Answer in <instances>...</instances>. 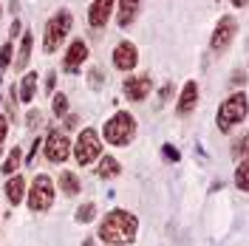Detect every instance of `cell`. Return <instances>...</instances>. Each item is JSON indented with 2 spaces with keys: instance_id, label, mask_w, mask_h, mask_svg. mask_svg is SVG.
<instances>
[{
  "instance_id": "f1b7e54d",
  "label": "cell",
  "mask_w": 249,
  "mask_h": 246,
  "mask_svg": "<svg viewBox=\"0 0 249 246\" xmlns=\"http://www.w3.org/2000/svg\"><path fill=\"white\" fill-rule=\"evenodd\" d=\"M54 85H57V74H54V71H48V77H46V93L54 91Z\"/></svg>"
},
{
  "instance_id": "603a6c76",
  "label": "cell",
  "mask_w": 249,
  "mask_h": 246,
  "mask_svg": "<svg viewBox=\"0 0 249 246\" xmlns=\"http://www.w3.org/2000/svg\"><path fill=\"white\" fill-rule=\"evenodd\" d=\"M65 110H68V99H65V96H62V93H57V96H54V116H65Z\"/></svg>"
},
{
  "instance_id": "484cf974",
  "label": "cell",
  "mask_w": 249,
  "mask_h": 246,
  "mask_svg": "<svg viewBox=\"0 0 249 246\" xmlns=\"http://www.w3.org/2000/svg\"><path fill=\"white\" fill-rule=\"evenodd\" d=\"M161 153H164L167 161H178V150H176L173 144H164V147H161Z\"/></svg>"
},
{
  "instance_id": "4316f807",
  "label": "cell",
  "mask_w": 249,
  "mask_h": 246,
  "mask_svg": "<svg viewBox=\"0 0 249 246\" xmlns=\"http://www.w3.org/2000/svg\"><path fill=\"white\" fill-rule=\"evenodd\" d=\"M244 153H247V136L238 139V144H235V158H244Z\"/></svg>"
},
{
  "instance_id": "ba28073f",
  "label": "cell",
  "mask_w": 249,
  "mask_h": 246,
  "mask_svg": "<svg viewBox=\"0 0 249 246\" xmlns=\"http://www.w3.org/2000/svg\"><path fill=\"white\" fill-rule=\"evenodd\" d=\"M235 31H238V20L235 17H221L218 20L215 31H213V40H210V46L213 51H224V48H230V43L235 40Z\"/></svg>"
},
{
  "instance_id": "d6a6232c",
  "label": "cell",
  "mask_w": 249,
  "mask_h": 246,
  "mask_svg": "<svg viewBox=\"0 0 249 246\" xmlns=\"http://www.w3.org/2000/svg\"><path fill=\"white\" fill-rule=\"evenodd\" d=\"M0 12H3V6H0Z\"/></svg>"
},
{
  "instance_id": "5bb4252c",
  "label": "cell",
  "mask_w": 249,
  "mask_h": 246,
  "mask_svg": "<svg viewBox=\"0 0 249 246\" xmlns=\"http://www.w3.org/2000/svg\"><path fill=\"white\" fill-rule=\"evenodd\" d=\"M139 6H142V0H119V17H116V23L122 29H127L133 23V17L139 15Z\"/></svg>"
},
{
  "instance_id": "d6986e66",
  "label": "cell",
  "mask_w": 249,
  "mask_h": 246,
  "mask_svg": "<svg viewBox=\"0 0 249 246\" xmlns=\"http://www.w3.org/2000/svg\"><path fill=\"white\" fill-rule=\"evenodd\" d=\"M60 190L65 193V195H77L79 193V176H74V173H62L60 176Z\"/></svg>"
},
{
  "instance_id": "ac0fdd59",
  "label": "cell",
  "mask_w": 249,
  "mask_h": 246,
  "mask_svg": "<svg viewBox=\"0 0 249 246\" xmlns=\"http://www.w3.org/2000/svg\"><path fill=\"white\" fill-rule=\"evenodd\" d=\"M34 85H37V74H34V71H29L26 77L20 79V85H17V88H20L17 93H20V99H23L26 105L34 99Z\"/></svg>"
},
{
  "instance_id": "7402d4cb",
  "label": "cell",
  "mask_w": 249,
  "mask_h": 246,
  "mask_svg": "<svg viewBox=\"0 0 249 246\" xmlns=\"http://www.w3.org/2000/svg\"><path fill=\"white\" fill-rule=\"evenodd\" d=\"M247 176H249V164L241 161V164H238V173H235V184H238V190H244V193H247V187H249Z\"/></svg>"
},
{
  "instance_id": "4dcf8cb0",
  "label": "cell",
  "mask_w": 249,
  "mask_h": 246,
  "mask_svg": "<svg viewBox=\"0 0 249 246\" xmlns=\"http://www.w3.org/2000/svg\"><path fill=\"white\" fill-rule=\"evenodd\" d=\"M235 6H238V9H244V6H247V0H232Z\"/></svg>"
},
{
  "instance_id": "7a4b0ae2",
  "label": "cell",
  "mask_w": 249,
  "mask_h": 246,
  "mask_svg": "<svg viewBox=\"0 0 249 246\" xmlns=\"http://www.w3.org/2000/svg\"><path fill=\"white\" fill-rule=\"evenodd\" d=\"M133 136H136V119L127 110H116L108 122H105V127H102V139L108 144H116V147L130 144Z\"/></svg>"
},
{
  "instance_id": "52a82bcc",
  "label": "cell",
  "mask_w": 249,
  "mask_h": 246,
  "mask_svg": "<svg viewBox=\"0 0 249 246\" xmlns=\"http://www.w3.org/2000/svg\"><path fill=\"white\" fill-rule=\"evenodd\" d=\"M43 153H46L48 161L62 164V161L71 156V139L65 136L62 130H48L46 141H43Z\"/></svg>"
},
{
  "instance_id": "cb8c5ba5",
  "label": "cell",
  "mask_w": 249,
  "mask_h": 246,
  "mask_svg": "<svg viewBox=\"0 0 249 246\" xmlns=\"http://www.w3.org/2000/svg\"><path fill=\"white\" fill-rule=\"evenodd\" d=\"M12 65V43H3L0 48V68H9Z\"/></svg>"
},
{
  "instance_id": "f546056e",
  "label": "cell",
  "mask_w": 249,
  "mask_h": 246,
  "mask_svg": "<svg viewBox=\"0 0 249 246\" xmlns=\"http://www.w3.org/2000/svg\"><path fill=\"white\" fill-rule=\"evenodd\" d=\"M9 136V119H3L0 116V144H3V139Z\"/></svg>"
},
{
  "instance_id": "9c48e42d",
  "label": "cell",
  "mask_w": 249,
  "mask_h": 246,
  "mask_svg": "<svg viewBox=\"0 0 249 246\" xmlns=\"http://www.w3.org/2000/svg\"><path fill=\"white\" fill-rule=\"evenodd\" d=\"M136 62H139V51H136V46H133L130 40H122L119 46L113 48V65H116L119 71L136 68Z\"/></svg>"
},
{
  "instance_id": "3957f363",
  "label": "cell",
  "mask_w": 249,
  "mask_h": 246,
  "mask_svg": "<svg viewBox=\"0 0 249 246\" xmlns=\"http://www.w3.org/2000/svg\"><path fill=\"white\" fill-rule=\"evenodd\" d=\"M74 26V15L71 12H57V15L46 20V31H43V51L46 54H54L57 48L65 43V37H68V31Z\"/></svg>"
},
{
  "instance_id": "44dd1931",
  "label": "cell",
  "mask_w": 249,
  "mask_h": 246,
  "mask_svg": "<svg viewBox=\"0 0 249 246\" xmlns=\"http://www.w3.org/2000/svg\"><path fill=\"white\" fill-rule=\"evenodd\" d=\"M93 218H96V204L93 201H85L77 210V224H91Z\"/></svg>"
},
{
  "instance_id": "83f0119b",
  "label": "cell",
  "mask_w": 249,
  "mask_h": 246,
  "mask_svg": "<svg viewBox=\"0 0 249 246\" xmlns=\"http://www.w3.org/2000/svg\"><path fill=\"white\" fill-rule=\"evenodd\" d=\"M170 96H173V85H164V91H159V105H164Z\"/></svg>"
},
{
  "instance_id": "277c9868",
  "label": "cell",
  "mask_w": 249,
  "mask_h": 246,
  "mask_svg": "<svg viewBox=\"0 0 249 246\" xmlns=\"http://www.w3.org/2000/svg\"><path fill=\"white\" fill-rule=\"evenodd\" d=\"M244 119H247V93L238 91V93H232L230 99L221 102L215 122H218V130H221V133H230L235 124L244 122Z\"/></svg>"
},
{
  "instance_id": "4fadbf2b",
  "label": "cell",
  "mask_w": 249,
  "mask_h": 246,
  "mask_svg": "<svg viewBox=\"0 0 249 246\" xmlns=\"http://www.w3.org/2000/svg\"><path fill=\"white\" fill-rule=\"evenodd\" d=\"M196 105H198V85L190 79V82H184V88H181V93H178V113L187 116V113L196 110Z\"/></svg>"
},
{
  "instance_id": "7c38bea8",
  "label": "cell",
  "mask_w": 249,
  "mask_h": 246,
  "mask_svg": "<svg viewBox=\"0 0 249 246\" xmlns=\"http://www.w3.org/2000/svg\"><path fill=\"white\" fill-rule=\"evenodd\" d=\"M124 96L130 99V102H142L147 93H150V88H153V82H150V77H130L124 79Z\"/></svg>"
},
{
  "instance_id": "9a60e30c",
  "label": "cell",
  "mask_w": 249,
  "mask_h": 246,
  "mask_svg": "<svg viewBox=\"0 0 249 246\" xmlns=\"http://www.w3.org/2000/svg\"><path fill=\"white\" fill-rule=\"evenodd\" d=\"M119 173H122V167H119V161L113 156H99V167H96L99 178H116Z\"/></svg>"
},
{
  "instance_id": "8fae6325",
  "label": "cell",
  "mask_w": 249,
  "mask_h": 246,
  "mask_svg": "<svg viewBox=\"0 0 249 246\" xmlns=\"http://www.w3.org/2000/svg\"><path fill=\"white\" fill-rule=\"evenodd\" d=\"M113 6H116V0H93L91 6H88V23H91V29H102L108 23Z\"/></svg>"
},
{
  "instance_id": "2e32d148",
  "label": "cell",
  "mask_w": 249,
  "mask_h": 246,
  "mask_svg": "<svg viewBox=\"0 0 249 246\" xmlns=\"http://www.w3.org/2000/svg\"><path fill=\"white\" fill-rule=\"evenodd\" d=\"M31 31H26L23 37H20V51H17V60H15V68L17 71H26V65H29V57H31Z\"/></svg>"
},
{
  "instance_id": "ffe728a7",
  "label": "cell",
  "mask_w": 249,
  "mask_h": 246,
  "mask_svg": "<svg viewBox=\"0 0 249 246\" xmlns=\"http://www.w3.org/2000/svg\"><path fill=\"white\" fill-rule=\"evenodd\" d=\"M20 161H23V150H20V147H15V150L9 153V158L3 161V176H12V173L20 167Z\"/></svg>"
},
{
  "instance_id": "6da1fadb",
  "label": "cell",
  "mask_w": 249,
  "mask_h": 246,
  "mask_svg": "<svg viewBox=\"0 0 249 246\" xmlns=\"http://www.w3.org/2000/svg\"><path fill=\"white\" fill-rule=\"evenodd\" d=\"M139 235V218L124 212V210H110L99 224V238L110 246H127Z\"/></svg>"
},
{
  "instance_id": "e0dca14e",
  "label": "cell",
  "mask_w": 249,
  "mask_h": 246,
  "mask_svg": "<svg viewBox=\"0 0 249 246\" xmlns=\"http://www.w3.org/2000/svg\"><path fill=\"white\" fill-rule=\"evenodd\" d=\"M6 195H9L12 204H20L23 195H26V178H23V176H15V178L6 184Z\"/></svg>"
},
{
  "instance_id": "30bf717a",
  "label": "cell",
  "mask_w": 249,
  "mask_h": 246,
  "mask_svg": "<svg viewBox=\"0 0 249 246\" xmlns=\"http://www.w3.org/2000/svg\"><path fill=\"white\" fill-rule=\"evenodd\" d=\"M88 60V43L85 40H74L71 46H68V51H65V62H62V68L68 71V74H77L79 65Z\"/></svg>"
},
{
  "instance_id": "8992f818",
  "label": "cell",
  "mask_w": 249,
  "mask_h": 246,
  "mask_svg": "<svg viewBox=\"0 0 249 246\" xmlns=\"http://www.w3.org/2000/svg\"><path fill=\"white\" fill-rule=\"evenodd\" d=\"M51 201H54V181H51V176H34L31 190H29V207L34 212H43V210L51 207Z\"/></svg>"
},
{
  "instance_id": "1f68e13d",
  "label": "cell",
  "mask_w": 249,
  "mask_h": 246,
  "mask_svg": "<svg viewBox=\"0 0 249 246\" xmlns=\"http://www.w3.org/2000/svg\"><path fill=\"white\" fill-rule=\"evenodd\" d=\"M82 246H93V238H85V244Z\"/></svg>"
},
{
  "instance_id": "d4e9b609",
  "label": "cell",
  "mask_w": 249,
  "mask_h": 246,
  "mask_svg": "<svg viewBox=\"0 0 249 246\" xmlns=\"http://www.w3.org/2000/svg\"><path fill=\"white\" fill-rule=\"evenodd\" d=\"M102 71H99V68H93L91 74H88V82H91V88H99V85H102Z\"/></svg>"
},
{
  "instance_id": "5b68a950",
  "label": "cell",
  "mask_w": 249,
  "mask_h": 246,
  "mask_svg": "<svg viewBox=\"0 0 249 246\" xmlns=\"http://www.w3.org/2000/svg\"><path fill=\"white\" fill-rule=\"evenodd\" d=\"M102 156V136H99V130L96 127H85L77 139V147H74V158H77V164H91L93 158H99Z\"/></svg>"
}]
</instances>
